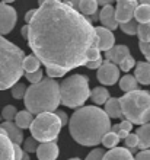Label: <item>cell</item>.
<instances>
[{
	"label": "cell",
	"instance_id": "51",
	"mask_svg": "<svg viewBox=\"0 0 150 160\" xmlns=\"http://www.w3.org/2000/svg\"><path fill=\"white\" fill-rule=\"evenodd\" d=\"M45 2H50V0H38V3H39V6H41V4H44ZM57 2H61V0H57Z\"/></svg>",
	"mask_w": 150,
	"mask_h": 160
},
{
	"label": "cell",
	"instance_id": "12",
	"mask_svg": "<svg viewBox=\"0 0 150 160\" xmlns=\"http://www.w3.org/2000/svg\"><path fill=\"white\" fill-rule=\"evenodd\" d=\"M95 32L98 37V48L99 51H108L109 48H112L115 44V37H114L112 31H108L106 28H101V26H95Z\"/></svg>",
	"mask_w": 150,
	"mask_h": 160
},
{
	"label": "cell",
	"instance_id": "19",
	"mask_svg": "<svg viewBox=\"0 0 150 160\" xmlns=\"http://www.w3.org/2000/svg\"><path fill=\"white\" fill-rule=\"evenodd\" d=\"M136 135L138 138L137 147L140 150H149L150 148V122L140 127L137 130V132H136Z\"/></svg>",
	"mask_w": 150,
	"mask_h": 160
},
{
	"label": "cell",
	"instance_id": "4",
	"mask_svg": "<svg viewBox=\"0 0 150 160\" xmlns=\"http://www.w3.org/2000/svg\"><path fill=\"white\" fill-rule=\"evenodd\" d=\"M25 52L0 35V90L12 88L22 76Z\"/></svg>",
	"mask_w": 150,
	"mask_h": 160
},
{
	"label": "cell",
	"instance_id": "35",
	"mask_svg": "<svg viewBox=\"0 0 150 160\" xmlns=\"http://www.w3.org/2000/svg\"><path fill=\"white\" fill-rule=\"evenodd\" d=\"M124 143H125V146H127V148H136V147H137V144H138L137 135L130 132V134L124 138Z\"/></svg>",
	"mask_w": 150,
	"mask_h": 160
},
{
	"label": "cell",
	"instance_id": "3",
	"mask_svg": "<svg viewBox=\"0 0 150 160\" xmlns=\"http://www.w3.org/2000/svg\"><path fill=\"white\" fill-rule=\"evenodd\" d=\"M60 84L55 79L45 77L41 82L31 84L26 88L25 106L29 114H44V112H54L60 105Z\"/></svg>",
	"mask_w": 150,
	"mask_h": 160
},
{
	"label": "cell",
	"instance_id": "41",
	"mask_svg": "<svg viewBox=\"0 0 150 160\" xmlns=\"http://www.w3.org/2000/svg\"><path fill=\"white\" fill-rule=\"evenodd\" d=\"M101 57V51L99 48H92L88 52V61H93V60H98Z\"/></svg>",
	"mask_w": 150,
	"mask_h": 160
},
{
	"label": "cell",
	"instance_id": "8",
	"mask_svg": "<svg viewBox=\"0 0 150 160\" xmlns=\"http://www.w3.org/2000/svg\"><path fill=\"white\" fill-rule=\"evenodd\" d=\"M16 10L6 3H0V35L10 34L16 25Z\"/></svg>",
	"mask_w": 150,
	"mask_h": 160
},
{
	"label": "cell",
	"instance_id": "52",
	"mask_svg": "<svg viewBox=\"0 0 150 160\" xmlns=\"http://www.w3.org/2000/svg\"><path fill=\"white\" fill-rule=\"evenodd\" d=\"M12 2H15V0H2V3H6V4H8V3H12Z\"/></svg>",
	"mask_w": 150,
	"mask_h": 160
},
{
	"label": "cell",
	"instance_id": "10",
	"mask_svg": "<svg viewBox=\"0 0 150 160\" xmlns=\"http://www.w3.org/2000/svg\"><path fill=\"white\" fill-rule=\"evenodd\" d=\"M115 2H117L115 19H117L118 25L131 21L134 16V10L138 6L137 0H115Z\"/></svg>",
	"mask_w": 150,
	"mask_h": 160
},
{
	"label": "cell",
	"instance_id": "32",
	"mask_svg": "<svg viewBox=\"0 0 150 160\" xmlns=\"http://www.w3.org/2000/svg\"><path fill=\"white\" fill-rule=\"evenodd\" d=\"M134 66H136V61H134V58L131 57V55H128V57H125V58L118 64V68H120V72L127 73V72H130Z\"/></svg>",
	"mask_w": 150,
	"mask_h": 160
},
{
	"label": "cell",
	"instance_id": "26",
	"mask_svg": "<svg viewBox=\"0 0 150 160\" xmlns=\"http://www.w3.org/2000/svg\"><path fill=\"white\" fill-rule=\"evenodd\" d=\"M39 60L35 57V55H25L23 58V63H22V68H23V73H34L39 70Z\"/></svg>",
	"mask_w": 150,
	"mask_h": 160
},
{
	"label": "cell",
	"instance_id": "42",
	"mask_svg": "<svg viewBox=\"0 0 150 160\" xmlns=\"http://www.w3.org/2000/svg\"><path fill=\"white\" fill-rule=\"evenodd\" d=\"M55 115H57V118L60 119V122H61V127H64L69 122V117H67V114L64 112V111H57V112H54Z\"/></svg>",
	"mask_w": 150,
	"mask_h": 160
},
{
	"label": "cell",
	"instance_id": "48",
	"mask_svg": "<svg viewBox=\"0 0 150 160\" xmlns=\"http://www.w3.org/2000/svg\"><path fill=\"white\" fill-rule=\"evenodd\" d=\"M22 37H23V38H26V37H28V25L22 28Z\"/></svg>",
	"mask_w": 150,
	"mask_h": 160
},
{
	"label": "cell",
	"instance_id": "43",
	"mask_svg": "<svg viewBox=\"0 0 150 160\" xmlns=\"http://www.w3.org/2000/svg\"><path fill=\"white\" fill-rule=\"evenodd\" d=\"M134 160H150V150H142V152H138Z\"/></svg>",
	"mask_w": 150,
	"mask_h": 160
},
{
	"label": "cell",
	"instance_id": "54",
	"mask_svg": "<svg viewBox=\"0 0 150 160\" xmlns=\"http://www.w3.org/2000/svg\"><path fill=\"white\" fill-rule=\"evenodd\" d=\"M0 119H2V117H0Z\"/></svg>",
	"mask_w": 150,
	"mask_h": 160
},
{
	"label": "cell",
	"instance_id": "44",
	"mask_svg": "<svg viewBox=\"0 0 150 160\" xmlns=\"http://www.w3.org/2000/svg\"><path fill=\"white\" fill-rule=\"evenodd\" d=\"M13 150H15V160H21L23 156V150L21 148L19 144H13Z\"/></svg>",
	"mask_w": 150,
	"mask_h": 160
},
{
	"label": "cell",
	"instance_id": "34",
	"mask_svg": "<svg viewBox=\"0 0 150 160\" xmlns=\"http://www.w3.org/2000/svg\"><path fill=\"white\" fill-rule=\"evenodd\" d=\"M25 74V77L28 79V82H31L32 84L38 83V82H41L42 80V70L39 68V70H37V72L34 73H23Z\"/></svg>",
	"mask_w": 150,
	"mask_h": 160
},
{
	"label": "cell",
	"instance_id": "53",
	"mask_svg": "<svg viewBox=\"0 0 150 160\" xmlns=\"http://www.w3.org/2000/svg\"><path fill=\"white\" fill-rule=\"evenodd\" d=\"M69 160H80V159H77V157H73V159H69Z\"/></svg>",
	"mask_w": 150,
	"mask_h": 160
},
{
	"label": "cell",
	"instance_id": "20",
	"mask_svg": "<svg viewBox=\"0 0 150 160\" xmlns=\"http://www.w3.org/2000/svg\"><path fill=\"white\" fill-rule=\"evenodd\" d=\"M105 114L108 115V118H122V112H121V105L118 98H109L105 102Z\"/></svg>",
	"mask_w": 150,
	"mask_h": 160
},
{
	"label": "cell",
	"instance_id": "49",
	"mask_svg": "<svg viewBox=\"0 0 150 160\" xmlns=\"http://www.w3.org/2000/svg\"><path fill=\"white\" fill-rule=\"evenodd\" d=\"M21 160H31V159H29V154L23 152V156H22V159H21Z\"/></svg>",
	"mask_w": 150,
	"mask_h": 160
},
{
	"label": "cell",
	"instance_id": "47",
	"mask_svg": "<svg viewBox=\"0 0 150 160\" xmlns=\"http://www.w3.org/2000/svg\"><path fill=\"white\" fill-rule=\"evenodd\" d=\"M112 2H115V0H96V3H98V4H104V6H106V4H111Z\"/></svg>",
	"mask_w": 150,
	"mask_h": 160
},
{
	"label": "cell",
	"instance_id": "18",
	"mask_svg": "<svg viewBox=\"0 0 150 160\" xmlns=\"http://www.w3.org/2000/svg\"><path fill=\"white\" fill-rule=\"evenodd\" d=\"M136 76L134 79L137 80V83L142 84H150V63L147 61H138L136 64Z\"/></svg>",
	"mask_w": 150,
	"mask_h": 160
},
{
	"label": "cell",
	"instance_id": "38",
	"mask_svg": "<svg viewBox=\"0 0 150 160\" xmlns=\"http://www.w3.org/2000/svg\"><path fill=\"white\" fill-rule=\"evenodd\" d=\"M118 127H120L121 131H125V132H131V130H133V124L130 121H127V119H122V121L118 124Z\"/></svg>",
	"mask_w": 150,
	"mask_h": 160
},
{
	"label": "cell",
	"instance_id": "22",
	"mask_svg": "<svg viewBox=\"0 0 150 160\" xmlns=\"http://www.w3.org/2000/svg\"><path fill=\"white\" fill-rule=\"evenodd\" d=\"M133 18L137 23H150V6L149 4H138L134 10Z\"/></svg>",
	"mask_w": 150,
	"mask_h": 160
},
{
	"label": "cell",
	"instance_id": "15",
	"mask_svg": "<svg viewBox=\"0 0 150 160\" xmlns=\"http://www.w3.org/2000/svg\"><path fill=\"white\" fill-rule=\"evenodd\" d=\"M0 128L4 130L6 135L9 137V140L12 141L13 144H19L21 146L23 143V132H22L21 128H18L15 125L13 121H4L3 124H0Z\"/></svg>",
	"mask_w": 150,
	"mask_h": 160
},
{
	"label": "cell",
	"instance_id": "17",
	"mask_svg": "<svg viewBox=\"0 0 150 160\" xmlns=\"http://www.w3.org/2000/svg\"><path fill=\"white\" fill-rule=\"evenodd\" d=\"M102 160H134V156L128 148L114 147L109 152L105 153Z\"/></svg>",
	"mask_w": 150,
	"mask_h": 160
},
{
	"label": "cell",
	"instance_id": "9",
	"mask_svg": "<svg viewBox=\"0 0 150 160\" xmlns=\"http://www.w3.org/2000/svg\"><path fill=\"white\" fill-rule=\"evenodd\" d=\"M96 79L105 86H111V84L117 83L120 79V68L109 61H104L102 66L98 68Z\"/></svg>",
	"mask_w": 150,
	"mask_h": 160
},
{
	"label": "cell",
	"instance_id": "28",
	"mask_svg": "<svg viewBox=\"0 0 150 160\" xmlns=\"http://www.w3.org/2000/svg\"><path fill=\"white\" fill-rule=\"evenodd\" d=\"M120 143V138H118L117 134H114V132H106L104 135V138H102V144H104L106 148H114L117 147V144Z\"/></svg>",
	"mask_w": 150,
	"mask_h": 160
},
{
	"label": "cell",
	"instance_id": "50",
	"mask_svg": "<svg viewBox=\"0 0 150 160\" xmlns=\"http://www.w3.org/2000/svg\"><path fill=\"white\" fill-rule=\"evenodd\" d=\"M140 4H149L150 6V0H140Z\"/></svg>",
	"mask_w": 150,
	"mask_h": 160
},
{
	"label": "cell",
	"instance_id": "16",
	"mask_svg": "<svg viewBox=\"0 0 150 160\" xmlns=\"http://www.w3.org/2000/svg\"><path fill=\"white\" fill-rule=\"evenodd\" d=\"M0 160H15L13 143L2 128H0Z\"/></svg>",
	"mask_w": 150,
	"mask_h": 160
},
{
	"label": "cell",
	"instance_id": "6",
	"mask_svg": "<svg viewBox=\"0 0 150 160\" xmlns=\"http://www.w3.org/2000/svg\"><path fill=\"white\" fill-rule=\"evenodd\" d=\"M60 103L67 108H80L91 96L89 80L82 74H73L60 84Z\"/></svg>",
	"mask_w": 150,
	"mask_h": 160
},
{
	"label": "cell",
	"instance_id": "1",
	"mask_svg": "<svg viewBox=\"0 0 150 160\" xmlns=\"http://www.w3.org/2000/svg\"><path fill=\"white\" fill-rule=\"evenodd\" d=\"M26 39L45 68H55L64 74L85 66L88 52L98 48V37L91 19L57 0L45 2L35 10Z\"/></svg>",
	"mask_w": 150,
	"mask_h": 160
},
{
	"label": "cell",
	"instance_id": "13",
	"mask_svg": "<svg viewBox=\"0 0 150 160\" xmlns=\"http://www.w3.org/2000/svg\"><path fill=\"white\" fill-rule=\"evenodd\" d=\"M37 157L38 160H55L59 157V146L55 144V141H50V143H41L37 147Z\"/></svg>",
	"mask_w": 150,
	"mask_h": 160
},
{
	"label": "cell",
	"instance_id": "7",
	"mask_svg": "<svg viewBox=\"0 0 150 160\" xmlns=\"http://www.w3.org/2000/svg\"><path fill=\"white\" fill-rule=\"evenodd\" d=\"M29 130L32 138L38 143H50L57 140L61 130V122L54 112H44L34 118Z\"/></svg>",
	"mask_w": 150,
	"mask_h": 160
},
{
	"label": "cell",
	"instance_id": "40",
	"mask_svg": "<svg viewBox=\"0 0 150 160\" xmlns=\"http://www.w3.org/2000/svg\"><path fill=\"white\" fill-rule=\"evenodd\" d=\"M47 76L50 79H57V77L64 76V73L60 72V70H55V68H47Z\"/></svg>",
	"mask_w": 150,
	"mask_h": 160
},
{
	"label": "cell",
	"instance_id": "11",
	"mask_svg": "<svg viewBox=\"0 0 150 160\" xmlns=\"http://www.w3.org/2000/svg\"><path fill=\"white\" fill-rule=\"evenodd\" d=\"M98 19L108 31H114L118 28V22L115 19V8L111 4H106L102 8V10L98 13Z\"/></svg>",
	"mask_w": 150,
	"mask_h": 160
},
{
	"label": "cell",
	"instance_id": "45",
	"mask_svg": "<svg viewBox=\"0 0 150 160\" xmlns=\"http://www.w3.org/2000/svg\"><path fill=\"white\" fill-rule=\"evenodd\" d=\"M63 3L67 4V6H70V8H73V9H77L80 0H63Z\"/></svg>",
	"mask_w": 150,
	"mask_h": 160
},
{
	"label": "cell",
	"instance_id": "46",
	"mask_svg": "<svg viewBox=\"0 0 150 160\" xmlns=\"http://www.w3.org/2000/svg\"><path fill=\"white\" fill-rule=\"evenodd\" d=\"M35 10H37V9H32V10H28V12H26V15H25V21L28 22V23H29L31 19H32L34 15H35Z\"/></svg>",
	"mask_w": 150,
	"mask_h": 160
},
{
	"label": "cell",
	"instance_id": "36",
	"mask_svg": "<svg viewBox=\"0 0 150 160\" xmlns=\"http://www.w3.org/2000/svg\"><path fill=\"white\" fill-rule=\"evenodd\" d=\"M104 154H105V150H102V148H95V150H92L88 156H86L85 160H102L104 159Z\"/></svg>",
	"mask_w": 150,
	"mask_h": 160
},
{
	"label": "cell",
	"instance_id": "30",
	"mask_svg": "<svg viewBox=\"0 0 150 160\" xmlns=\"http://www.w3.org/2000/svg\"><path fill=\"white\" fill-rule=\"evenodd\" d=\"M16 114H18V111H16V108L13 105H8V106H4L3 108V111H2V118L4 119V121H13L15 119V117H16Z\"/></svg>",
	"mask_w": 150,
	"mask_h": 160
},
{
	"label": "cell",
	"instance_id": "37",
	"mask_svg": "<svg viewBox=\"0 0 150 160\" xmlns=\"http://www.w3.org/2000/svg\"><path fill=\"white\" fill-rule=\"evenodd\" d=\"M138 47H140L142 54L147 58V63H150V42H140Z\"/></svg>",
	"mask_w": 150,
	"mask_h": 160
},
{
	"label": "cell",
	"instance_id": "33",
	"mask_svg": "<svg viewBox=\"0 0 150 160\" xmlns=\"http://www.w3.org/2000/svg\"><path fill=\"white\" fill-rule=\"evenodd\" d=\"M38 141L37 140H34L32 137H29V138H26V140H23V152L25 153H35L37 152V147H38Z\"/></svg>",
	"mask_w": 150,
	"mask_h": 160
},
{
	"label": "cell",
	"instance_id": "14",
	"mask_svg": "<svg viewBox=\"0 0 150 160\" xmlns=\"http://www.w3.org/2000/svg\"><path fill=\"white\" fill-rule=\"evenodd\" d=\"M105 55H106V61L112 64H120L125 57H128L130 54V50L127 45H114L112 48H109L108 51H105Z\"/></svg>",
	"mask_w": 150,
	"mask_h": 160
},
{
	"label": "cell",
	"instance_id": "5",
	"mask_svg": "<svg viewBox=\"0 0 150 160\" xmlns=\"http://www.w3.org/2000/svg\"><path fill=\"white\" fill-rule=\"evenodd\" d=\"M121 112L127 121L137 125L150 122V93L146 90H134L120 98Z\"/></svg>",
	"mask_w": 150,
	"mask_h": 160
},
{
	"label": "cell",
	"instance_id": "2",
	"mask_svg": "<svg viewBox=\"0 0 150 160\" xmlns=\"http://www.w3.org/2000/svg\"><path fill=\"white\" fill-rule=\"evenodd\" d=\"M70 134L82 146H96L111 131V121L98 106H82L69 119Z\"/></svg>",
	"mask_w": 150,
	"mask_h": 160
},
{
	"label": "cell",
	"instance_id": "21",
	"mask_svg": "<svg viewBox=\"0 0 150 160\" xmlns=\"http://www.w3.org/2000/svg\"><path fill=\"white\" fill-rule=\"evenodd\" d=\"M13 121H15V125H16L18 128L25 130V128H29L31 127V124H32V121H34V117L28 111H19Z\"/></svg>",
	"mask_w": 150,
	"mask_h": 160
},
{
	"label": "cell",
	"instance_id": "23",
	"mask_svg": "<svg viewBox=\"0 0 150 160\" xmlns=\"http://www.w3.org/2000/svg\"><path fill=\"white\" fill-rule=\"evenodd\" d=\"M77 12L80 15H83V16H92V15H95L96 10H98V3H96V0H80L79 6H77Z\"/></svg>",
	"mask_w": 150,
	"mask_h": 160
},
{
	"label": "cell",
	"instance_id": "29",
	"mask_svg": "<svg viewBox=\"0 0 150 160\" xmlns=\"http://www.w3.org/2000/svg\"><path fill=\"white\" fill-rule=\"evenodd\" d=\"M137 26H138V23L136 22L134 18L131 19V21L125 22V23H120L121 31H122L124 34H127V35H136L137 34Z\"/></svg>",
	"mask_w": 150,
	"mask_h": 160
},
{
	"label": "cell",
	"instance_id": "39",
	"mask_svg": "<svg viewBox=\"0 0 150 160\" xmlns=\"http://www.w3.org/2000/svg\"><path fill=\"white\" fill-rule=\"evenodd\" d=\"M102 63H104V60H102V57H99L98 60H93V61H88V63L85 64L88 68H92V70H95V68H99L101 66H102Z\"/></svg>",
	"mask_w": 150,
	"mask_h": 160
},
{
	"label": "cell",
	"instance_id": "31",
	"mask_svg": "<svg viewBox=\"0 0 150 160\" xmlns=\"http://www.w3.org/2000/svg\"><path fill=\"white\" fill-rule=\"evenodd\" d=\"M25 92H26V86L23 83H19V82H18L16 84L12 86V96L15 98V99H22V98L25 96Z\"/></svg>",
	"mask_w": 150,
	"mask_h": 160
},
{
	"label": "cell",
	"instance_id": "27",
	"mask_svg": "<svg viewBox=\"0 0 150 160\" xmlns=\"http://www.w3.org/2000/svg\"><path fill=\"white\" fill-rule=\"evenodd\" d=\"M137 35L140 42H150V23H138Z\"/></svg>",
	"mask_w": 150,
	"mask_h": 160
},
{
	"label": "cell",
	"instance_id": "25",
	"mask_svg": "<svg viewBox=\"0 0 150 160\" xmlns=\"http://www.w3.org/2000/svg\"><path fill=\"white\" fill-rule=\"evenodd\" d=\"M137 84H138L137 80L134 79V76H131V74H125L122 79H120V89L125 93L137 90Z\"/></svg>",
	"mask_w": 150,
	"mask_h": 160
},
{
	"label": "cell",
	"instance_id": "24",
	"mask_svg": "<svg viewBox=\"0 0 150 160\" xmlns=\"http://www.w3.org/2000/svg\"><path fill=\"white\" fill-rule=\"evenodd\" d=\"M91 99L96 105H105V102L109 99V93L105 88H95L91 90Z\"/></svg>",
	"mask_w": 150,
	"mask_h": 160
}]
</instances>
